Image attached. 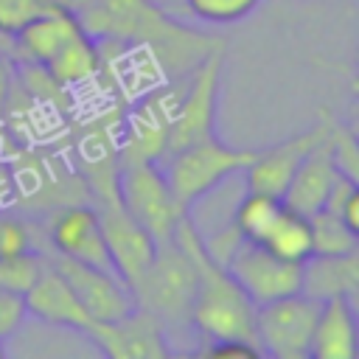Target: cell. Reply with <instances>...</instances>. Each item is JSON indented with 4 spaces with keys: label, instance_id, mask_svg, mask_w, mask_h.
<instances>
[{
    "label": "cell",
    "instance_id": "cell-9",
    "mask_svg": "<svg viewBox=\"0 0 359 359\" xmlns=\"http://www.w3.org/2000/svg\"><path fill=\"white\" fill-rule=\"evenodd\" d=\"M93 196V208L98 213L101 230H104V241L112 258L115 272L126 280V286L132 289L143 272L149 269L154 252H157V241L149 236L146 227H140L118 202V194H90Z\"/></svg>",
    "mask_w": 359,
    "mask_h": 359
},
{
    "label": "cell",
    "instance_id": "cell-23",
    "mask_svg": "<svg viewBox=\"0 0 359 359\" xmlns=\"http://www.w3.org/2000/svg\"><path fill=\"white\" fill-rule=\"evenodd\" d=\"M45 266H48V255L39 247L0 255V289L14 292V294H25L34 286V280L42 275Z\"/></svg>",
    "mask_w": 359,
    "mask_h": 359
},
{
    "label": "cell",
    "instance_id": "cell-17",
    "mask_svg": "<svg viewBox=\"0 0 359 359\" xmlns=\"http://www.w3.org/2000/svg\"><path fill=\"white\" fill-rule=\"evenodd\" d=\"M359 353V325L356 306L351 294H334L320 300L309 359H356Z\"/></svg>",
    "mask_w": 359,
    "mask_h": 359
},
{
    "label": "cell",
    "instance_id": "cell-18",
    "mask_svg": "<svg viewBox=\"0 0 359 359\" xmlns=\"http://www.w3.org/2000/svg\"><path fill=\"white\" fill-rule=\"evenodd\" d=\"M328 129H331V126H328ZM339 174H342V171H339V165H337V160H334V154H331L328 135H325V137L306 154V160H303L300 168L294 171L292 182L286 185L280 202H283L289 210L300 213V216H311V213H317V210L325 205V199H328V194H331V188H334V182H337Z\"/></svg>",
    "mask_w": 359,
    "mask_h": 359
},
{
    "label": "cell",
    "instance_id": "cell-26",
    "mask_svg": "<svg viewBox=\"0 0 359 359\" xmlns=\"http://www.w3.org/2000/svg\"><path fill=\"white\" fill-rule=\"evenodd\" d=\"M28 311H25V297L0 289V342L11 339L17 334V328L25 323Z\"/></svg>",
    "mask_w": 359,
    "mask_h": 359
},
{
    "label": "cell",
    "instance_id": "cell-27",
    "mask_svg": "<svg viewBox=\"0 0 359 359\" xmlns=\"http://www.w3.org/2000/svg\"><path fill=\"white\" fill-rule=\"evenodd\" d=\"M194 353L199 356H216V359H230V356H238V359H258L261 351L250 342H241V339H208V345H199Z\"/></svg>",
    "mask_w": 359,
    "mask_h": 359
},
{
    "label": "cell",
    "instance_id": "cell-29",
    "mask_svg": "<svg viewBox=\"0 0 359 359\" xmlns=\"http://www.w3.org/2000/svg\"><path fill=\"white\" fill-rule=\"evenodd\" d=\"M50 8H59V11H65V14H70V17H76L79 22L90 14V8L95 6V0H45Z\"/></svg>",
    "mask_w": 359,
    "mask_h": 359
},
{
    "label": "cell",
    "instance_id": "cell-13",
    "mask_svg": "<svg viewBox=\"0 0 359 359\" xmlns=\"http://www.w3.org/2000/svg\"><path fill=\"white\" fill-rule=\"evenodd\" d=\"M48 261L65 275V280L70 283V289L81 300L84 311L93 317V323L118 320V317L137 309L132 289L126 286V280L118 272L79 264V261H70L62 255H48Z\"/></svg>",
    "mask_w": 359,
    "mask_h": 359
},
{
    "label": "cell",
    "instance_id": "cell-10",
    "mask_svg": "<svg viewBox=\"0 0 359 359\" xmlns=\"http://www.w3.org/2000/svg\"><path fill=\"white\" fill-rule=\"evenodd\" d=\"M224 269L233 275V280L255 306L300 292V280H303V264L278 258L266 247L244 238L224 261Z\"/></svg>",
    "mask_w": 359,
    "mask_h": 359
},
{
    "label": "cell",
    "instance_id": "cell-31",
    "mask_svg": "<svg viewBox=\"0 0 359 359\" xmlns=\"http://www.w3.org/2000/svg\"><path fill=\"white\" fill-rule=\"evenodd\" d=\"M3 353H6V348H3V342H0V356H3Z\"/></svg>",
    "mask_w": 359,
    "mask_h": 359
},
{
    "label": "cell",
    "instance_id": "cell-25",
    "mask_svg": "<svg viewBox=\"0 0 359 359\" xmlns=\"http://www.w3.org/2000/svg\"><path fill=\"white\" fill-rule=\"evenodd\" d=\"M22 250H36L31 224L22 216L0 210V255H11V252H22Z\"/></svg>",
    "mask_w": 359,
    "mask_h": 359
},
{
    "label": "cell",
    "instance_id": "cell-16",
    "mask_svg": "<svg viewBox=\"0 0 359 359\" xmlns=\"http://www.w3.org/2000/svg\"><path fill=\"white\" fill-rule=\"evenodd\" d=\"M22 297H25V311L48 325L70 328L79 334H84L93 325V317L84 311L81 300L76 297V292L70 289L65 275L50 261Z\"/></svg>",
    "mask_w": 359,
    "mask_h": 359
},
{
    "label": "cell",
    "instance_id": "cell-15",
    "mask_svg": "<svg viewBox=\"0 0 359 359\" xmlns=\"http://www.w3.org/2000/svg\"><path fill=\"white\" fill-rule=\"evenodd\" d=\"M174 101H177L174 90H157V93L146 95L129 112L123 135H121L118 163H123V160H157L160 163L163 160Z\"/></svg>",
    "mask_w": 359,
    "mask_h": 359
},
{
    "label": "cell",
    "instance_id": "cell-8",
    "mask_svg": "<svg viewBox=\"0 0 359 359\" xmlns=\"http://www.w3.org/2000/svg\"><path fill=\"white\" fill-rule=\"evenodd\" d=\"M320 300L306 292L283 294L255 306V339L261 356L272 359H309L311 328Z\"/></svg>",
    "mask_w": 359,
    "mask_h": 359
},
{
    "label": "cell",
    "instance_id": "cell-6",
    "mask_svg": "<svg viewBox=\"0 0 359 359\" xmlns=\"http://www.w3.org/2000/svg\"><path fill=\"white\" fill-rule=\"evenodd\" d=\"M115 194L123 210L149 230V236L160 244L174 238L177 224L188 216L171 194V185L157 160H123L115 174Z\"/></svg>",
    "mask_w": 359,
    "mask_h": 359
},
{
    "label": "cell",
    "instance_id": "cell-20",
    "mask_svg": "<svg viewBox=\"0 0 359 359\" xmlns=\"http://www.w3.org/2000/svg\"><path fill=\"white\" fill-rule=\"evenodd\" d=\"M261 247H266L272 255L286 258V261H297L303 264L314 247H311V224L309 216H300L294 210H289L286 205L280 208L278 219L269 224L266 236L261 238Z\"/></svg>",
    "mask_w": 359,
    "mask_h": 359
},
{
    "label": "cell",
    "instance_id": "cell-11",
    "mask_svg": "<svg viewBox=\"0 0 359 359\" xmlns=\"http://www.w3.org/2000/svg\"><path fill=\"white\" fill-rule=\"evenodd\" d=\"M45 227H48V241L53 247V255L115 272L98 213L90 202L59 205L56 210H50Z\"/></svg>",
    "mask_w": 359,
    "mask_h": 359
},
{
    "label": "cell",
    "instance_id": "cell-24",
    "mask_svg": "<svg viewBox=\"0 0 359 359\" xmlns=\"http://www.w3.org/2000/svg\"><path fill=\"white\" fill-rule=\"evenodd\" d=\"M191 14L210 25H230L250 17L261 0H185Z\"/></svg>",
    "mask_w": 359,
    "mask_h": 359
},
{
    "label": "cell",
    "instance_id": "cell-1",
    "mask_svg": "<svg viewBox=\"0 0 359 359\" xmlns=\"http://www.w3.org/2000/svg\"><path fill=\"white\" fill-rule=\"evenodd\" d=\"M81 25L95 42L151 48L171 73H191L219 48L208 34L171 20L154 0H95Z\"/></svg>",
    "mask_w": 359,
    "mask_h": 359
},
{
    "label": "cell",
    "instance_id": "cell-4",
    "mask_svg": "<svg viewBox=\"0 0 359 359\" xmlns=\"http://www.w3.org/2000/svg\"><path fill=\"white\" fill-rule=\"evenodd\" d=\"M255 154L258 149H233L219 137H213L163 157L160 165L171 185L174 199L185 213H191V208L199 199H205L230 177H238L252 163Z\"/></svg>",
    "mask_w": 359,
    "mask_h": 359
},
{
    "label": "cell",
    "instance_id": "cell-7",
    "mask_svg": "<svg viewBox=\"0 0 359 359\" xmlns=\"http://www.w3.org/2000/svg\"><path fill=\"white\" fill-rule=\"evenodd\" d=\"M219 84H222V50L216 48L188 73L185 90L174 101L163 157L188 149L194 143L219 137L216 135Z\"/></svg>",
    "mask_w": 359,
    "mask_h": 359
},
{
    "label": "cell",
    "instance_id": "cell-30",
    "mask_svg": "<svg viewBox=\"0 0 359 359\" xmlns=\"http://www.w3.org/2000/svg\"><path fill=\"white\" fill-rule=\"evenodd\" d=\"M8 95H11V65H8L6 50L0 48V112L8 101Z\"/></svg>",
    "mask_w": 359,
    "mask_h": 359
},
{
    "label": "cell",
    "instance_id": "cell-22",
    "mask_svg": "<svg viewBox=\"0 0 359 359\" xmlns=\"http://www.w3.org/2000/svg\"><path fill=\"white\" fill-rule=\"evenodd\" d=\"M311 224V255H345L356 252L359 247V233L351 230L337 213L331 210H317L309 216Z\"/></svg>",
    "mask_w": 359,
    "mask_h": 359
},
{
    "label": "cell",
    "instance_id": "cell-21",
    "mask_svg": "<svg viewBox=\"0 0 359 359\" xmlns=\"http://www.w3.org/2000/svg\"><path fill=\"white\" fill-rule=\"evenodd\" d=\"M283 202L280 196H269V194H258V191H247L236 210H233V227L238 230V236L244 241H252V244H261V238L266 236L269 224L278 219Z\"/></svg>",
    "mask_w": 359,
    "mask_h": 359
},
{
    "label": "cell",
    "instance_id": "cell-14",
    "mask_svg": "<svg viewBox=\"0 0 359 359\" xmlns=\"http://www.w3.org/2000/svg\"><path fill=\"white\" fill-rule=\"evenodd\" d=\"M331 121L323 118L317 126L292 135L269 149H258V154L252 157V163L241 171L244 177V188L247 191H258V194H269V196H283L286 185L292 182L294 171L300 168V163L306 160V154L328 135Z\"/></svg>",
    "mask_w": 359,
    "mask_h": 359
},
{
    "label": "cell",
    "instance_id": "cell-5",
    "mask_svg": "<svg viewBox=\"0 0 359 359\" xmlns=\"http://www.w3.org/2000/svg\"><path fill=\"white\" fill-rule=\"evenodd\" d=\"M194 292H196L194 261L174 238L157 244V252H154L149 269L132 286L137 306L146 309L149 314H154L165 331L188 325Z\"/></svg>",
    "mask_w": 359,
    "mask_h": 359
},
{
    "label": "cell",
    "instance_id": "cell-3",
    "mask_svg": "<svg viewBox=\"0 0 359 359\" xmlns=\"http://www.w3.org/2000/svg\"><path fill=\"white\" fill-rule=\"evenodd\" d=\"M8 39L14 42L17 59H22L28 67H39L62 87L81 84L101 67L98 42L76 17L59 8L39 11L14 34H8Z\"/></svg>",
    "mask_w": 359,
    "mask_h": 359
},
{
    "label": "cell",
    "instance_id": "cell-12",
    "mask_svg": "<svg viewBox=\"0 0 359 359\" xmlns=\"http://www.w3.org/2000/svg\"><path fill=\"white\" fill-rule=\"evenodd\" d=\"M84 337L112 359H165L174 353L163 323L140 306L118 320L93 323Z\"/></svg>",
    "mask_w": 359,
    "mask_h": 359
},
{
    "label": "cell",
    "instance_id": "cell-2",
    "mask_svg": "<svg viewBox=\"0 0 359 359\" xmlns=\"http://www.w3.org/2000/svg\"><path fill=\"white\" fill-rule=\"evenodd\" d=\"M174 241L188 252L196 269V292L188 325L202 339H241L258 348L255 303L241 292V286L233 280L224 264L210 258V252L202 244V233L191 224L188 216H182V222L177 224Z\"/></svg>",
    "mask_w": 359,
    "mask_h": 359
},
{
    "label": "cell",
    "instance_id": "cell-28",
    "mask_svg": "<svg viewBox=\"0 0 359 359\" xmlns=\"http://www.w3.org/2000/svg\"><path fill=\"white\" fill-rule=\"evenodd\" d=\"M337 216H339L351 230H356V233H359V188H353V191L339 202Z\"/></svg>",
    "mask_w": 359,
    "mask_h": 359
},
{
    "label": "cell",
    "instance_id": "cell-19",
    "mask_svg": "<svg viewBox=\"0 0 359 359\" xmlns=\"http://www.w3.org/2000/svg\"><path fill=\"white\" fill-rule=\"evenodd\" d=\"M300 292L314 300H325L334 294H356L359 292V252L345 255H309L303 261Z\"/></svg>",
    "mask_w": 359,
    "mask_h": 359
}]
</instances>
